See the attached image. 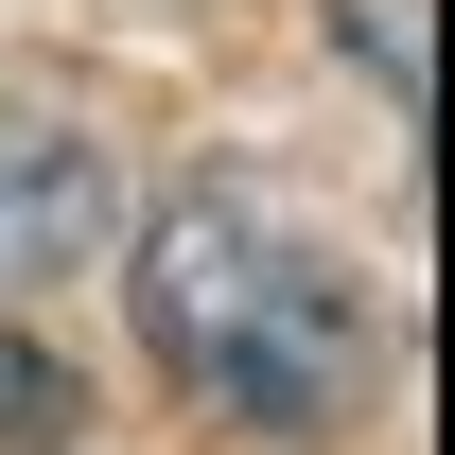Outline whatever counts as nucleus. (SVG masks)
I'll return each instance as SVG.
<instances>
[{"label":"nucleus","mask_w":455,"mask_h":455,"mask_svg":"<svg viewBox=\"0 0 455 455\" xmlns=\"http://www.w3.org/2000/svg\"><path fill=\"white\" fill-rule=\"evenodd\" d=\"M70 438H88V386L36 333H0V455H70Z\"/></svg>","instance_id":"nucleus-3"},{"label":"nucleus","mask_w":455,"mask_h":455,"mask_svg":"<svg viewBox=\"0 0 455 455\" xmlns=\"http://www.w3.org/2000/svg\"><path fill=\"white\" fill-rule=\"evenodd\" d=\"M123 245V175L88 123H36V106H0V298L18 281H70V263H106Z\"/></svg>","instance_id":"nucleus-2"},{"label":"nucleus","mask_w":455,"mask_h":455,"mask_svg":"<svg viewBox=\"0 0 455 455\" xmlns=\"http://www.w3.org/2000/svg\"><path fill=\"white\" fill-rule=\"evenodd\" d=\"M333 36L386 70V106H403V123L438 106V36H420V0H333Z\"/></svg>","instance_id":"nucleus-4"},{"label":"nucleus","mask_w":455,"mask_h":455,"mask_svg":"<svg viewBox=\"0 0 455 455\" xmlns=\"http://www.w3.org/2000/svg\"><path fill=\"white\" fill-rule=\"evenodd\" d=\"M123 298H140V350H158L211 420H245V438H333V420H368V386H386L368 298H350L298 228H263L245 193H211V175L123 228Z\"/></svg>","instance_id":"nucleus-1"}]
</instances>
